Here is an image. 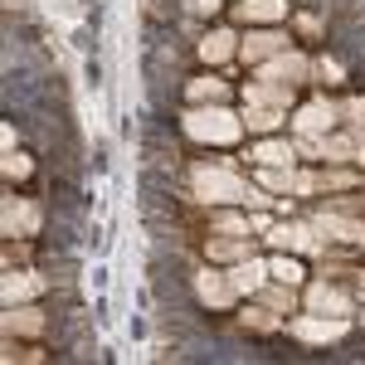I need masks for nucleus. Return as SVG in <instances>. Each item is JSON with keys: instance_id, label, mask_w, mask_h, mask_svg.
Listing matches in <instances>:
<instances>
[{"instance_id": "1", "label": "nucleus", "mask_w": 365, "mask_h": 365, "mask_svg": "<svg viewBox=\"0 0 365 365\" xmlns=\"http://www.w3.org/2000/svg\"><path fill=\"white\" fill-rule=\"evenodd\" d=\"M224 39H229V34H215V39H204V59H220V54H224V49H229Z\"/></svg>"}]
</instances>
